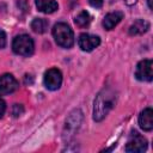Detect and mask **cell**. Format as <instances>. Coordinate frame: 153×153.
<instances>
[{
	"mask_svg": "<svg viewBox=\"0 0 153 153\" xmlns=\"http://www.w3.org/2000/svg\"><path fill=\"white\" fill-rule=\"evenodd\" d=\"M116 102V94L111 88H104L102 90L97 98L94 99V106H93V118L94 121L99 122L102 121L108 112L112 109Z\"/></svg>",
	"mask_w": 153,
	"mask_h": 153,
	"instance_id": "6da1fadb",
	"label": "cell"
},
{
	"mask_svg": "<svg viewBox=\"0 0 153 153\" xmlns=\"http://www.w3.org/2000/svg\"><path fill=\"white\" fill-rule=\"evenodd\" d=\"M53 36L57 45L62 48H71L74 44V35L72 29L66 23H57L53 27Z\"/></svg>",
	"mask_w": 153,
	"mask_h": 153,
	"instance_id": "7a4b0ae2",
	"label": "cell"
},
{
	"mask_svg": "<svg viewBox=\"0 0 153 153\" xmlns=\"http://www.w3.org/2000/svg\"><path fill=\"white\" fill-rule=\"evenodd\" d=\"M12 49L16 54L22 56H30L33 53L35 44L29 35H19L12 42Z\"/></svg>",
	"mask_w": 153,
	"mask_h": 153,
	"instance_id": "3957f363",
	"label": "cell"
},
{
	"mask_svg": "<svg viewBox=\"0 0 153 153\" xmlns=\"http://www.w3.org/2000/svg\"><path fill=\"white\" fill-rule=\"evenodd\" d=\"M147 148V140L140 135L137 131L131 133L127 145H126V151L129 153H139L143 152Z\"/></svg>",
	"mask_w": 153,
	"mask_h": 153,
	"instance_id": "277c9868",
	"label": "cell"
},
{
	"mask_svg": "<svg viewBox=\"0 0 153 153\" xmlns=\"http://www.w3.org/2000/svg\"><path fill=\"white\" fill-rule=\"evenodd\" d=\"M44 85L48 90L55 91L62 84V74L57 68H50L44 73Z\"/></svg>",
	"mask_w": 153,
	"mask_h": 153,
	"instance_id": "5b68a950",
	"label": "cell"
},
{
	"mask_svg": "<svg viewBox=\"0 0 153 153\" xmlns=\"http://www.w3.org/2000/svg\"><path fill=\"white\" fill-rule=\"evenodd\" d=\"M153 62L151 60H142L137 63L135 69V76L140 81H151L153 79Z\"/></svg>",
	"mask_w": 153,
	"mask_h": 153,
	"instance_id": "8992f818",
	"label": "cell"
},
{
	"mask_svg": "<svg viewBox=\"0 0 153 153\" xmlns=\"http://www.w3.org/2000/svg\"><path fill=\"white\" fill-rule=\"evenodd\" d=\"M78 44L81 50L84 51H91L94 48H97L100 44V38L90 33H81L78 38Z\"/></svg>",
	"mask_w": 153,
	"mask_h": 153,
	"instance_id": "52a82bcc",
	"label": "cell"
},
{
	"mask_svg": "<svg viewBox=\"0 0 153 153\" xmlns=\"http://www.w3.org/2000/svg\"><path fill=\"white\" fill-rule=\"evenodd\" d=\"M18 88V81L12 74H2L0 75V94H10Z\"/></svg>",
	"mask_w": 153,
	"mask_h": 153,
	"instance_id": "ba28073f",
	"label": "cell"
},
{
	"mask_svg": "<svg viewBox=\"0 0 153 153\" xmlns=\"http://www.w3.org/2000/svg\"><path fill=\"white\" fill-rule=\"evenodd\" d=\"M81 121H82V112L79 109H76L73 112H71L68 118L66 120V133H65V136L66 135H73V133L75 130H78V128L80 127Z\"/></svg>",
	"mask_w": 153,
	"mask_h": 153,
	"instance_id": "9c48e42d",
	"label": "cell"
},
{
	"mask_svg": "<svg viewBox=\"0 0 153 153\" xmlns=\"http://www.w3.org/2000/svg\"><path fill=\"white\" fill-rule=\"evenodd\" d=\"M139 124L145 131H151L153 129V110L151 108H146L141 111L139 116Z\"/></svg>",
	"mask_w": 153,
	"mask_h": 153,
	"instance_id": "30bf717a",
	"label": "cell"
},
{
	"mask_svg": "<svg viewBox=\"0 0 153 153\" xmlns=\"http://www.w3.org/2000/svg\"><path fill=\"white\" fill-rule=\"evenodd\" d=\"M123 18V13L122 12H118V11H115V12H110L108 13L104 19H103V26L106 29V30H112Z\"/></svg>",
	"mask_w": 153,
	"mask_h": 153,
	"instance_id": "8fae6325",
	"label": "cell"
},
{
	"mask_svg": "<svg viewBox=\"0 0 153 153\" xmlns=\"http://www.w3.org/2000/svg\"><path fill=\"white\" fill-rule=\"evenodd\" d=\"M149 29V23L143 20V19H137L134 22V24L130 25L129 27V35L136 36V35H142L147 32Z\"/></svg>",
	"mask_w": 153,
	"mask_h": 153,
	"instance_id": "7c38bea8",
	"label": "cell"
},
{
	"mask_svg": "<svg viewBox=\"0 0 153 153\" xmlns=\"http://www.w3.org/2000/svg\"><path fill=\"white\" fill-rule=\"evenodd\" d=\"M36 6L43 13H53L57 10L56 0H36Z\"/></svg>",
	"mask_w": 153,
	"mask_h": 153,
	"instance_id": "4fadbf2b",
	"label": "cell"
},
{
	"mask_svg": "<svg viewBox=\"0 0 153 153\" xmlns=\"http://www.w3.org/2000/svg\"><path fill=\"white\" fill-rule=\"evenodd\" d=\"M48 25H49V23L44 18H35L31 22V29L36 33H43V32H45L47 29H48Z\"/></svg>",
	"mask_w": 153,
	"mask_h": 153,
	"instance_id": "5bb4252c",
	"label": "cell"
},
{
	"mask_svg": "<svg viewBox=\"0 0 153 153\" xmlns=\"http://www.w3.org/2000/svg\"><path fill=\"white\" fill-rule=\"evenodd\" d=\"M74 22H75V24H76L79 27H85V26H87V25L91 23V16H90L88 12L81 11V12L75 17Z\"/></svg>",
	"mask_w": 153,
	"mask_h": 153,
	"instance_id": "9a60e30c",
	"label": "cell"
},
{
	"mask_svg": "<svg viewBox=\"0 0 153 153\" xmlns=\"http://www.w3.org/2000/svg\"><path fill=\"white\" fill-rule=\"evenodd\" d=\"M13 115L17 117V116H20L22 114H23V106L20 105V104H14V106H13Z\"/></svg>",
	"mask_w": 153,
	"mask_h": 153,
	"instance_id": "2e32d148",
	"label": "cell"
},
{
	"mask_svg": "<svg viewBox=\"0 0 153 153\" xmlns=\"http://www.w3.org/2000/svg\"><path fill=\"white\" fill-rule=\"evenodd\" d=\"M88 2L94 8H100L103 5V0H88Z\"/></svg>",
	"mask_w": 153,
	"mask_h": 153,
	"instance_id": "e0dca14e",
	"label": "cell"
},
{
	"mask_svg": "<svg viewBox=\"0 0 153 153\" xmlns=\"http://www.w3.org/2000/svg\"><path fill=\"white\" fill-rule=\"evenodd\" d=\"M6 45V35L2 30H0V49H2Z\"/></svg>",
	"mask_w": 153,
	"mask_h": 153,
	"instance_id": "ac0fdd59",
	"label": "cell"
},
{
	"mask_svg": "<svg viewBox=\"0 0 153 153\" xmlns=\"http://www.w3.org/2000/svg\"><path fill=\"white\" fill-rule=\"evenodd\" d=\"M5 110H6V103L4 102L2 98H0V117L5 114Z\"/></svg>",
	"mask_w": 153,
	"mask_h": 153,
	"instance_id": "d6986e66",
	"label": "cell"
},
{
	"mask_svg": "<svg viewBox=\"0 0 153 153\" xmlns=\"http://www.w3.org/2000/svg\"><path fill=\"white\" fill-rule=\"evenodd\" d=\"M124 1H126V4L129 5V6H130V5H134V4L136 2V0H124Z\"/></svg>",
	"mask_w": 153,
	"mask_h": 153,
	"instance_id": "ffe728a7",
	"label": "cell"
},
{
	"mask_svg": "<svg viewBox=\"0 0 153 153\" xmlns=\"http://www.w3.org/2000/svg\"><path fill=\"white\" fill-rule=\"evenodd\" d=\"M147 2H148V7L152 8V0H147Z\"/></svg>",
	"mask_w": 153,
	"mask_h": 153,
	"instance_id": "44dd1931",
	"label": "cell"
}]
</instances>
